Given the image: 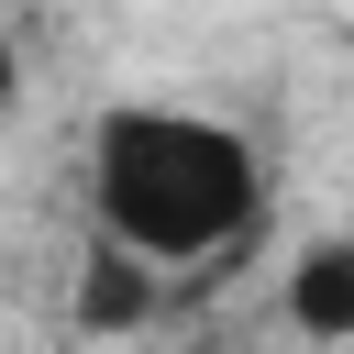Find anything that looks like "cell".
<instances>
[{
  "mask_svg": "<svg viewBox=\"0 0 354 354\" xmlns=\"http://www.w3.org/2000/svg\"><path fill=\"white\" fill-rule=\"evenodd\" d=\"M155 277H166V266H144V254L100 243V254H88V277H77V321H88V332H133V321L155 310Z\"/></svg>",
  "mask_w": 354,
  "mask_h": 354,
  "instance_id": "3957f363",
  "label": "cell"
},
{
  "mask_svg": "<svg viewBox=\"0 0 354 354\" xmlns=\"http://www.w3.org/2000/svg\"><path fill=\"white\" fill-rule=\"evenodd\" d=\"M88 221L144 266H199L266 221V166L188 100H111L88 122Z\"/></svg>",
  "mask_w": 354,
  "mask_h": 354,
  "instance_id": "6da1fadb",
  "label": "cell"
},
{
  "mask_svg": "<svg viewBox=\"0 0 354 354\" xmlns=\"http://www.w3.org/2000/svg\"><path fill=\"white\" fill-rule=\"evenodd\" d=\"M277 310L299 343H354V221L343 232H310L277 277Z\"/></svg>",
  "mask_w": 354,
  "mask_h": 354,
  "instance_id": "7a4b0ae2",
  "label": "cell"
}]
</instances>
